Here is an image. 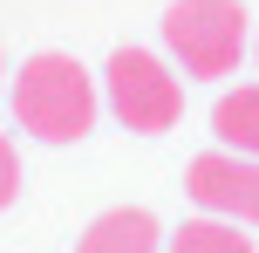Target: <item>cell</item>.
<instances>
[{"instance_id":"obj_3","label":"cell","mask_w":259,"mask_h":253,"mask_svg":"<svg viewBox=\"0 0 259 253\" xmlns=\"http://www.w3.org/2000/svg\"><path fill=\"white\" fill-rule=\"evenodd\" d=\"M103 103H109V117H116L123 130L164 137V130H178V117H184V82H178V68L157 48H116L109 68H103Z\"/></svg>"},{"instance_id":"obj_7","label":"cell","mask_w":259,"mask_h":253,"mask_svg":"<svg viewBox=\"0 0 259 253\" xmlns=\"http://www.w3.org/2000/svg\"><path fill=\"white\" fill-rule=\"evenodd\" d=\"M164 253H259V246L246 240V226H239V219L198 212V219H184V226L164 240Z\"/></svg>"},{"instance_id":"obj_2","label":"cell","mask_w":259,"mask_h":253,"mask_svg":"<svg viewBox=\"0 0 259 253\" xmlns=\"http://www.w3.org/2000/svg\"><path fill=\"white\" fill-rule=\"evenodd\" d=\"M164 48L198 82L239 76V62L252 48V14L239 0H170L164 7Z\"/></svg>"},{"instance_id":"obj_8","label":"cell","mask_w":259,"mask_h":253,"mask_svg":"<svg viewBox=\"0 0 259 253\" xmlns=\"http://www.w3.org/2000/svg\"><path fill=\"white\" fill-rule=\"evenodd\" d=\"M21 199V151H14V137L0 130V212Z\"/></svg>"},{"instance_id":"obj_6","label":"cell","mask_w":259,"mask_h":253,"mask_svg":"<svg viewBox=\"0 0 259 253\" xmlns=\"http://www.w3.org/2000/svg\"><path fill=\"white\" fill-rule=\"evenodd\" d=\"M211 130H219L225 151L259 158V82H239V89H225L219 103H211Z\"/></svg>"},{"instance_id":"obj_10","label":"cell","mask_w":259,"mask_h":253,"mask_svg":"<svg viewBox=\"0 0 259 253\" xmlns=\"http://www.w3.org/2000/svg\"><path fill=\"white\" fill-rule=\"evenodd\" d=\"M0 76H7V62H0Z\"/></svg>"},{"instance_id":"obj_1","label":"cell","mask_w":259,"mask_h":253,"mask_svg":"<svg viewBox=\"0 0 259 253\" xmlns=\"http://www.w3.org/2000/svg\"><path fill=\"white\" fill-rule=\"evenodd\" d=\"M96 110H103V89L96 76L75 62V55L48 48V55H27L21 76H14V123L41 144H82L96 130Z\"/></svg>"},{"instance_id":"obj_4","label":"cell","mask_w":259,"mask_h":253,"mask_svg":"<svg viewBox=\"0 0 259 253\" xmlns=\"http://www.w3.org/2000/svg\"><path fill=\"white\" fill-rule=\"evenodd\" d=\"M184 192H191L198 212L211 219H239V226H259V158L246 151H205V158H191V171H184Z\"/></svg>"},{"instance_id":"obj_5","label":"cell","mask_w":259,"mask_h":253,"mask_svg":"<svg viewBox=\"0 0 259 253\" xmlns=\"http://www.w3.org/2000/svg\"><path fill=\"white\" fill-rule=\"evenodd\" d=\"M75 253H164V226L143 205H116V212L89 219V233L75 240Z\"/></svg>"},{"instance_id":"obj_9","label":"cell","mask_w":259,"mask_h":253,"mask_svg":"<svg viewBox=\"0 0 259 253\" xmlns=\"http://www.w3.org/2000/svg\"><path fill=\"white\" fill-rule=\"evenodd\" d=\"M252 55H259V34H252Z\"/></svg>"}]
</instances>
